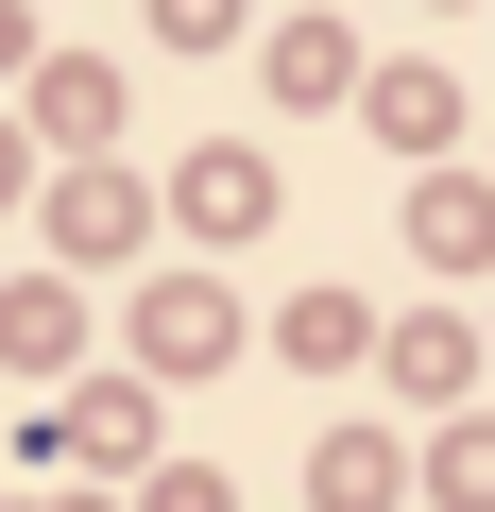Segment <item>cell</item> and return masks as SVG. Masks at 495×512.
Here are the masks:
<instances>
[{"label": "cell", "mask_w": 495, "mask_h": 512, "mask_svg": "<svg viewBox=\"0 0 495 512\" xmlns=\"http://www.w3.org/2000/svg\"><path fill=\"white\" fill-rule=\"evenodd\" d=\"M69 239H86V256H120V239H137V188H120V171H86V188H69Z\"/></svg>", "instance_id": "3"}, {"label": "cell", "mask_w": 495, "mask_h": 512, "mask_svg": "<svg viewBox=\"0 0 495 512\" xmlns=\"http://www.w3.org/2000/svg\"><path fill=\"white\" fill-rule=\"evenodd\" d=\"M444 495H461V512H495V427H461V444H444Z\"/></svg>", "instance_id": "4"}, {"label": "cell", "mask_w": 495, "mask_h": 512, "mask_svg": "<svg viewBox=\"0 0 495 512\" xmlns=\"http://www.w3.org/2000/svg\"><path fill=\"white\" fill-rule=\"evenodd\" d=\"M325 512H393V444H376V427L325 444Z\"/></svg>", "instance_id": "2"}, {"label": "cell", "mask_w": 495, "mask_h": 512, "mask_svg": "<svg viewBox=\"0 0 495 512\" xmlns=\"http://www.w3.org/2000/svg\"><path fill=\"white\" fill-rule=\"evenodd\" d=\"M188 222H205V239H257V222H274V171H257V154H188Z\"/></svg>", "instance_id": "1"}]
</instances>
